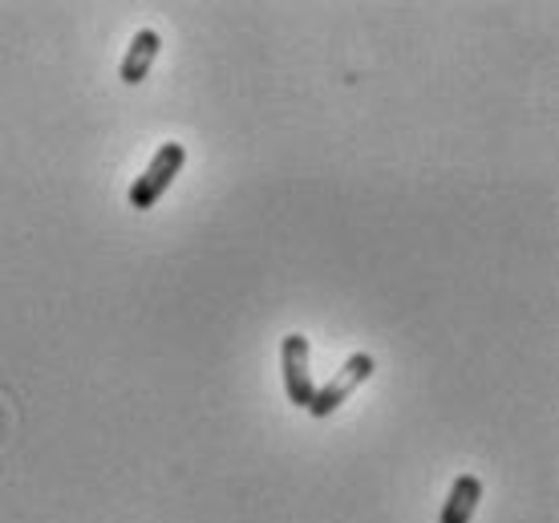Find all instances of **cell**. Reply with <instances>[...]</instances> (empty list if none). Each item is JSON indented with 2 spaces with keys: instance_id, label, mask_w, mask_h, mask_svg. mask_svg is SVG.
Masks as SVG:
<instances>
[{
  "instance_id": "6da1fadb",
  "label": "cell",
  "mask_w": 559,
  "mask_h": 523,
  "mask_svg": "<svg viewBox=\"0 0 559 523\" xmlns=\"http://www.w3.org/2000/svg\"><path fill=\"white\" fill-rule=\"evenodd\" d=\"M187 163V146L182 142H163L158 151H154L151 167L142 170L134 187H130V207H139V212H151L158 199L167 195V187L175 183V175L182 170Z\"/></svg>"
},
{
  "instance_id": "7a4b0ae2",
  "label": "cell",
  "mask_w": 559,
  "mask_h": 523,
  "mask_svg": "<svg viewBox=\"0 0 559 523\" xmlns=\"http://www.w3.org/2000/svg\"><path fill=\"white\" fill-rule=\"evenodd\" d=\"M369 373H373V357H369V354H353L349 361L336 369L333 378H329V382H324L321 390L312 394V402H308V414H312V418H329L333 411H341V402H345V397H349L353 390H357V385L369 378Z\"/></svg>"
},
{
  "instance_id": "3957f363",
  "label": "cell",
  "mask_w": 559,
  "mask_h": 523,
  "mask_svg": "<svg viewBox=\"0 0 559 523\" xmlns=\"http://www.w3.org/2000/svg\"><path fill=\"white\" fill-rule=\"evenodd\" d=\"M280 366H284V390H288V402H296L300 411H308V402H312V394H317L312 373H308V337L288 333L284 345H280Z\"/></svg>"
},
{
  "instance_id": "277c9868",
  "label": "cell",
  "mask_w": 559,
  "mask_h": 523,
  "mask_svg": "<svg viewBox=\"0 0 559 523\" xmlns=\"http://www.w3.org/2000/svg\"><path fill=\"white\" fill-rule=\"evenodd\" d=\"M158 49H163V37H158L154 28H139V33H134V45H130L127 57H122V70H118V78H122L127 85H139L142 78L151 73Z\"/></svg>"
},
{
  "instance_id": "5b68a950",
  "label": "cell",
  "mask_w": 559,
  "mask_h": 523,
  "mask_svg": "<svg viewBox=\"0 0 559 523\" xmlns=\"http://www.w3.org/2000/svg\"><path fill=\"white\" fill-rule=\"evenodd\" d=\"M478 499H483V483L475 475H459L454 487H450L447 503H442L438 523H471V515L478 511Z\"/></svg>"
}]
</instances>
